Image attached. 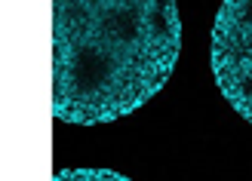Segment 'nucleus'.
Here are the masks:
<instances>
[{
	"instance_id": "1",
	"label": "nucleus",
	"mask_w": 252,
	"mask_h": 181,
	"mask_svg": "<svg viewBox=\"0 0 252 181\" xmlns=\"http://www.w3.org/2000/svg\"><path fill=\"white\" fill-rule=\"evenodd\" d=\"M175 0H53V111L98 126L148 105L175 71Z\"/></svg>"
},
{
	"instance_id": "2",
	"label": "nucleus",
	"mask_w": 252,
	"mask_h": 181,
	"mask_svg": "<svg viewBox=\"0 0 252 181\" xmlns=\"http://www.w3.org/2000/svg\"><path fill=\"white\" fill-rule=\"evenodd\" d=\"M209 64L219 92L252 123V0H224L219 6Z\"/></svg>"
},
{
	"instance_id": "3",
	"label": "nucleus",
	"mask_w": 252,
	"mask_h": 181,
	"mask_svg": "<svg viewBox=\"0 0 252 181\" xmlns=\"http://www.w3.org/2000/svg\"><path fill=\"white\" fill-rule=\"evenodd\" d=\"M53 181H132L114 169H59Z\"/></svg>"
}]
</instances>
